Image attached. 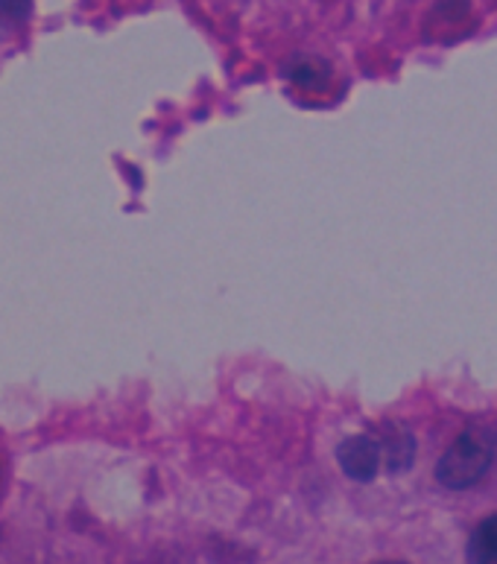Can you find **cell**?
I'll use <instances>...</instances> for the list:
<instances>
[{
    "label": "cell",
    "instance_id": "1",
    "mask_svg": "<svg viewBox=\"0 0 497 564\" xmlns=\"http://www.w3.org/2000/svg\"><path fill=\"white\" fill-rule=\"evenodd\" d=\"M497 454V427L491 424H474L465 427L456 442L447 447L436 463V480L445 489L463 491L472 489L486 477Z\"/></svg>",
    "mask_w": 497,
    "mask_h": 564
},
{
    "label": "cell",
    "instance_id": "2",
    "mask_svg": "<svg viewBox=\"0 0 497 564\" xmlns=\"http://www.w3.org/2000/svg\"><path fill=\"white\" fill-rule=\"evenodd\" d=\"M337 463L346 477L357 482H371L383 465L378 436H352L337 447Z\"/></svg>",
    "mask_w": 497,
    "mask_h": 564
},
{
    "label": "cell",
    "instance_id": "3",
    "mask_svg": "<svg viewBox=\"0 0 497 564\" xmlns=\"http://www.w3.org/2000/svg\"><path fill=\"white\" fill-rule=\"evenodd\" d=\"M383 463L392 474H404L415 459V438L404 424H383L378 433Z\"/></svg>",
    "mask_w": 497,
    "mask_h": 564
},
{
    "label": "cell",
    "instance_id": "4",
    "mask_svg": "<svg viewBox=\"0 0 497 564\" xmlns=\"http://www.w3.org/2000/svg\"><path fill=\"white\" fill-rule=\"evenodd\" d=\"M468 564H497V514H489L472 532V541H468Z\"/></svg>",
    "mask_w": 497,
    "mask_h": 564
},
{
    "label": "cell",
    "instance_id": "5",
    "mask_svg": "<svg viewBox=\"0 0 497 564\" xmlns=\"http://www.w3.org/2000/svg\"><path fill=\"white\" fill-rule=\"evenodd\" d=\"M33 9V0H0V18L9 21V24H21L30 15Z\"/></svg>",
    "mask_w": 497,
    "mask_h": 564
},
{
    "label": "cell",
    "instance_id": "6",
    "mask_svg": "<svg viewBox=\"0 0 497 564\" xmlns=\"http://www.w3.org/2000/svg\"><path fill=\"white\" fill-rule=\"evenodd\" d=\"M380 564H407V562H380Z\"/></svg>",
    "mask_w": 497,
    "mask_h": 564
}]
</instances>
